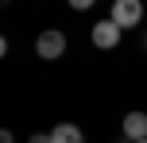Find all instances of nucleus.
Returning <instances> with one entry per match:
<instances>
[{
	"label": "nucleus",
	"instance_id": "423d86ee",
	"mask_svg": "<svg viewBox=\"0 0 147 143\" xmlns=\"http://www.w3.org/2000/svg\"><path fill=\"white\" fill-rule=\"evenodd\" d=\"M66 4L74 8V12H89V8H93V4H97V0H66Z\"/></svg>",
	"mask_w": 147,
	"mask_h": 143
},
{
	"label": "nucleus",
	"instance_id": "1a4fd4ad",
	"mask_svg": "<svg viewBox=\"0 0 147 143\" xmlns=\"http://www.w3.org/2000/svg\"><path fill=\"white\" fill-rule=\"evenodd\" d=\"M0 4H4V8H8V4H12V0H0Z\"/></svg>",
	"mask_w": 147,
	"mask_h": 143
},
{
	"label": "nucleus",
	"instance_id": "9d476101",
	"mask_svg": "<svg viewBox=\"0 0 147 143\" xmlns=\"http://www.w3.org/2000/svg\"><path fill=\"white\" fill-rule=\"evenodd\" d=\"M143 50H147V35H143Z\"/></svg>",
	"mask_w": 147,
	"mask_h": 143
},
{
	"label": "nucleus",
	"instance_id": "7ed1b4c3",
	"mask_svg": "<svg viewBox=\"0 0 147 143\" xmlns=\"http://www.w3.org/2000/svg\"><path fill=\"white\" fill-rule=\"evenodd\" d=\"M116 43H120V27H116L112 19L93 23V46H101V50H112Z\"/></svg>",
	"mask_w": 147,
	"mask_h": 143
},
{
	"label": "nucleus",
	"instance_id": "39448f33",
	"mask_svg": "<svg viewBox=\"0 0 147 143\" xmlns=\"http://www.w3.org/2000/svg\"><path fill=\"white\" fill-rule=\"evenodd\" d=\"M51 139L54 143H85V132H81L78 124H54Z\"/></svg>",
	"mask_w": 147,
	"mask_h": 143
},
{
	"label": "nucleus",
	"instance_id": "9b49d317",
	"mask_svg": "<svg viewBox=\"0 0 147 143\" xmlns=\"http://www.w3.org/2000/svg\"><path fill=\"white\" fill-rule=\"evenodd\" d=\"M143 143H147V139H143Z\"/></svg>",
	"mask_w": 147,
	"mask_h": 143
},
{
	"label": "nucleus",
	"instance_id": "20e7f679",
	"mask_svg": "<svg viewBox=\"0 0 147 143\" xmlns=\"http://www.w3.org/2000/svg\"><path fill=\"white\" fill-rule=\"evenodd\" d=\"M120 132H124L132 143H143V139H147V112H128Z\"/></svg>",
	"mask_w": 147,
	"mask_h": 143
},
{
	"label": "nucleus",
	"instance_id": "0eeeda50",
	"mask_svg": "<svg viewBox=\"0 0 147 143\" xmlns=\"http://www.w3.org/2000/svg\"><path fill=\"white\" fill-rule=\"evenodd\" d=\"M27 143H54V139H51V132H31Z\"/></svg>",
	"mask_w": 147,
	"mask_h": 143
},
{
	"label": "nucleus",
	"instance_id": "f257e3e1",
	"mask_svg": "<svg viewBox=\"0 0 147 143\" xmlns=\"http://www.w3.org/2000/svg\"><path fill=\"white\" fill-rule=\"evenodd\" d=\"M109 19L116 23L120 31H128V27H140V19H143V4H140V0H112V8H109Z\"/></svg>",
	"mask_w": 147,
	"mask_h": 143
},
{
	"label": "nucleus",
	"instance_id": "f03ea898",
	"mask_svg": "<svg viewBox=\"0 0 147 143\" xmlns=\"http://www.w3.org/2000/svg\"><path fill=\"white\" fill-rule=\"evenodd\" d=\"M35 54L39 58H62V54H66V35H62L58 27H51V31H43V35L35 39Z\"/></svg>",
	"mask_w": 147,
	"mask_h": 143
},
{
	"label": "nucleus",
	"instance_id": "6e6552de",
	"mask_svg": "<svg viewBox=\"0 0 147 143\" xmlns=\"http://www.w3.org/2000/svg\"><path fill=\"white\" fill-rule=\"evenodd\" d=\"M0 143H16V136L12 132H0Z\"/></svg>",
	"mask_w": 147,
	"mask_h": 143
}]
</instances>
